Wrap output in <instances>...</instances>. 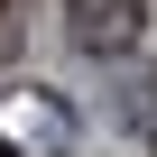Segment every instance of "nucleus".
<instances>
[{
	"label": "nucleus",
	"mask_w": 157,
	"mask_h": 157,
	"mask_svg": "<svg viewBox=\"0 0 157 157\" xmlns=\"http://www.w3.org/2000/svg\"><path fill=\"white\" fill-rule=\"evenodd\" d=\"M139 10H148V0H65V28H74L83 56H129Z\"/></svg>",
	"instance_id": "f257e3e1"
},
{
	"label": "nucleus",
	"mask_w": 157,
	"mask_h": 157,
	"mask_svg": "<svg viewBox=\"0 0 157 157\" xmlns=\"http://www.w3.org/2000/svg\"><path fill=\"white\" fill-rule=\"evenodd\" d=\"M0 157H19V148H0Z\"/></svg>",
	"instance_id": "f03ea898"
}]
</instances>
